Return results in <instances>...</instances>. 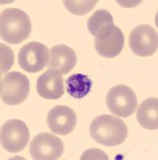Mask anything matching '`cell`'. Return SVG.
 <instances>
[{"label":"cell","mask_w":158,"mask_h":160,"mask_svg":"<svg viewBox=\"0 0 158 160\" xmlns=\"http://www.w3.org/2000/svg\"><path fill=\"white\" fill-rule=\"evenodd\" d=\"M65 8L75 15H84L90 12L94 8L98 1H62Z\"/></svg>","instance_id":"cell-16"},{"label":"cell","mask_w":158,"mask_h":160,"mask_svg":"<svg viewBox=\"0 0 158 160\" xmlns=\"http://www.w3.org/2000/svg\"><path fill=\"white\" fill-rule=\"evenodd\" d=\"M129 48L137 56L148 57L154 55L158 48L157 32L148 24L136 26L129 35Z\"/></svg>","instance_id":"cell-7"},{"label":"cell","mask_w":158,"mask_h":160,"mask_svg":"<svg viewBox=\"0 0 158 160\" xmlns=\"http://www.w3.org/2000/svg\"><path fill=\"white\" fill-rule=\"evenodd\" d=\"M115 26L111 13L107 10L100 9L95 11L87 21V29L95 38L107 36Z\"/></svg>","instance_id":"cell-13"},{"label":"cell","mask_w":158,"mask_h":160,"mask_svg":"<svg viewBox=\"0 0 158 160\" xmlns=\"http://www.w3.org/2000/svg\"><path fill=\"white\" fill-rule=\"evenodd\" d=\"M64 151L62 139L47 132L38 134L30 144V154L35 160H56Z\"/></svg>","instance_id":"cell-6"},{"label":"cell","mask_w":158,"mask_h":160,"mask_svg":"<svg viewBox=\"0 0 158 160\" xmlns=\"http://www.w3.org/2000/svg\"><path fill=\"white\" fill-rule=\"evenodd\" d=\"M14 63V54L9 47L1 44V74H5Z\"/></svg>","instance_id":"cell-17"},{"label":"cell","mask_w":158,"mask_h":160,"mask_svg":"<svg viewBox=\"0 0 158 160\" xmlns=\"http://www.w3.org/2000/svg\"><path fill=\"white\" fill-rule=\"evenodd\" d=\"M18 62L21 68L26 72H39L49 62L47 47L38 42L25 44L18 51Z\"/></svg>","instance_id":"cell-8"},{"label":"cell","mask_w":158,"mask_h":160,"mask_svg":"<svg viewBox=\"0 0 158 160\" xmlns=\"http://www.w3.org/2000/svg\"><path fill=\"white\" fill-rule=\"evenodd\" d=\"M93 82L87 75L77 73L70 75L65 80L66 91L71 97L82 99L89 93Z\"/></svg>","instance_id":"cell-15"},{"label":"cell","mask_w":158,"mask_h":160,"mask_svg":"<svg viewBox=\"0 0 158 160\" xmlns=\"http://www.w3.org/2000/svg\"><path fill=\"white\" fill-rule=\"evenodd\" d=\"M77 62V55L72 48L64 44H59L50 48L49 52V70L61 75L70 72Z\"/></svg>","instance_id":"cell-10"},{"label":"cell","mask_w":158,"mask_h":160,"mask_svg":"<svg viewBox=\"0 0 158 160\" xmlns=\"http://www.w3.org/2000/svg\"><path fill=\"white\" fill-rule=\"evenodd\" d=\"M36 89L42 98L50 100L58 99L65 93L63 78L60 74L48 70L38 78Z\"/></svg>","instance_id":"cell-11"},{"label":"cell","mask_w":158,"mask_h":160,"mask_svg":"<svg viewBox=\"0 0 158 160\" xmlns=\"http://www.w3.org/2000/svg\"><path fill=\"white\" fill-rule=\"evenodd\" d=\"M105 99L110 112L122 118H128L133 115L137 107L134 91L128 86L122 84L109 89Z\"/></svg>","instance_id":"cell-4"},{"label":"cell","mask_w":158,"mask_h":160,"mask_svg":"<svg viewBox=\"0 0 158 160\" xmlns=\"http://www.w3.org/2000/svg\"><path fill=\"white\" fill-rule=\"evenodd\" d=\"M125 44V37L119 28L114 26L107 36L95 38L94 47L98 55L104 58H113L120 55Z\"/></svg>","instance_id":"cell-12"},{"label":"cell","mask_w":158,"mask_h":160,"mask_svg":"<svg viewBox=\"0 0 158 160\" xmlns=\"http://www.w3.org/2000/svg\"><path fill=\"white\" fill-rule=\"evenodd\" d=\"M77 115L72 108L66 106H56L48 113L46 122L54 134L67 135L74 130Z\"/></svg>","instance_id":"cell-9"},{"label":"cell","mask_w":158,"mask_h":160,"mask_svg":"<svg viewBox=\"0 0 158 160\" xmlns=\"http://www.w3.org/2000/svg\"><path fill=\"white\" fill-rule=\"evenodd\" d=\"M29 92V79L18 71L9 72L1 80V99L5 104H21L26 99Z\"/></svg>","instance_id":"cell-3"},{"label":"cell","mask_w":158,"mask_h":160,"mask_svg":"<svg viewBox=\"0 0 158 160\" xmlns=\"http://www.w3.org/2000/svg\"><path fill=\"white\" fill-rule=\"evenodd\" d=\"M109 159L105 153L99 149L87 150L81 157V159Z\"/></svg>","instance_id":"cell-18"},{"label":"cell","mask_w":158,"mask_h":160,"mask_svg":"<svg viewBox=\"0 0 158 160\" xmlns=\"http://www.w3.org/2000/svg\"><path fill=\"white\" fill-rule=\"evenodd\" d=\"M90 135L98 143L115 147L123 143L128 135L126 124L120 118L110 115H101L92 121Z\"/></svg>","instance_id":"cell-1"},{"label":"cell","mask_w":158,"mask_h":160,"mask_svg":"<svg viewBox=\"0 0 158 160\" xmlns=\"http://www.w3.org/2000/svg\"><path fill=\"white\" fill-rule=\"evenodd\" d=\"M1 38L11 44H19L31 35L32 25L30 17L18 8L5 9L1 14Z\"/></svg>","instance_id":"cell-2"},{"label":"cell","mask_w":158,"mask_h":160,"mask_svg":"<svg viewBox=\"0 0 158 160\" xmlns=\"http://www.w3.org/2000/svg\"><path fill=\"white\" fill-rule=\"evenodd\" d=\"M29 140L27 125L21 120H8L1 128V145L9 152L22 151L27 146Z\"/></svg>","instance_id":"cell-5"},{"label":"cell","mask_w":158,"mask_h":160,"mask_svg":"<svg viewBox=\"0 0 158 160\" xmlns=\"http://www.w3.org/2000/svg\"><path fill=\"white\" fill-rule=\"evenodd\" d=\"M138 123L146 130L158 128V98H149L138 106L136 111Z\"/></svg>","instance_id":"cell-14"}]
</instances>
